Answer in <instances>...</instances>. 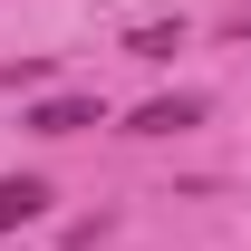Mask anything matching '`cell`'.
Segmentation results:
<instances>
[{
  "instance_id": "obj_1",
  "label": "cell",
  "mask_w": 251,
  "mask_h": 251,
  "mask_svg": "<svg viewBox=\"0 0 251 251\" xmlns=\"http://www.w3.org/2000/svg\"><path fill=\"white\" fill-rule=\"evenodd\" d=\"M184 126H203V97H145L126 116V135H184Z\"/></svg>"
},
{
  "instance_id": "obj_3",
  "label": "cell",
  "mask_w": 251,
  "mask_h": 251,
  "mask_svg": "<svg viewBox=\"0 0 251 251\" xmlns=\"http://www.w3.org/2000/svg\"><path fill=\"white\" fill-rule=\"evenodd\" d=\"M49 213V184L39 174H0V232H20V222Z\"/></svg>"
},
{
  "instance_id": "obj_4",
  "label": "cell",
  "mask_w": 251,
  "mask_h": 251,
  "mask_svg": "<svg viewBox=\"0 0 251 251\" xmlns=\"http://www.w3.org/2000/svg\"><path fill=\"white\" fill-rule=\"evenodd\" d=\"M174 49H184V29H174V20H155V29L126 39V58H174Z\"/></svg>"
},
{
  "instance_id": "obj_2",
  "label": "cell",
  "mask_w": 251,
  "mask_h": 251,
  "mask_svg": "<svg viewBox=\"0 0 251 251\" xmlns=\"http://www.w3.org/2000/svg\"><path fill=\"white\" fill-rule=\"evenodd\" d=\"M97 126V97H39L29 106V135H87Z\"/></svg>"
}]
</instances>
